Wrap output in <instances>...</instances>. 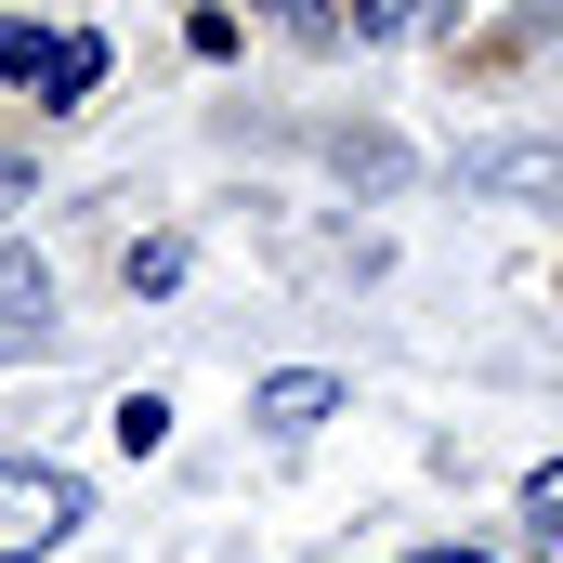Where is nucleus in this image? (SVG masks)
<instances>
[{
	"label": "nucleus",
	"mask_w": 563,
	"mask_h": 563,
	"mask_svg": "<svg viewBox=\"0 0 563 563\" xmlns=\"http://www.w3.org/2000/svg\"><path fill=\"white\" fill-rule=\"evenodd\" d=\"M92 525V485L53 472V459H0V563H40Z\"/></svg>",
	"instance_id": "obj_1"
},
{
	"label": "nucleus",
	"mask_w": 563,
	"mask_h": 563,
	"mask_svg": "<svg viewBox=\"0 0 563 563\" xmlns=\"http://www.w3.org/2000/svg\"><path fill=\"white\" fill-rule=\"evenodd\" d=\"M0 79H26V92H92V79H106V40H40L26 13H0Z\"/></svg>",
	"instance_id": "obj_2"
},
{
	"label": "nucleus",
	"mask_w": 563,
	"mask_h": 563,
	"mask_svg": "<svg viewBox=\"0 0 563 563\" xmlns=\"http://www.w3.org/2000/svg\"><path fill=\"white\" fill-rule=\"evenodd\" d=\"M250 420L276 432V445H301V432H328V420H341V380H328V367H276V380L250 394Z\"/></svg>",
	"instance_id": "obj_3"
},
{
	"label": "nucleus",
	"mask_w": 563,
	"mask_h": 563,
	"mask_svg": "<svg viewBox=\"0 0 563 563\" xmlns=\"http://www.w3.org/2000/svg\"><path fill=\"white\" fill-rule=\"evenodd\" d=\"M40 341H53V276H40V250L0 236V354H40Z\"/></svg>",
	"instance_id": "obj_4"
},
{
	"label": "nucleus",
	"mask_w": 563,
	"mask_h": 563,
	"mask_svg": "<svg viewBox=\"0 0 563 563\" xmlns=\"http://www.w3.org/2000/svg\"><path fill=\"white\" fill-rule=\"evenodd\" d=\"M472 184H498V197H563V144H485Z\"/></svg>",
	"instance_id": "obj_5"
},
{
	"label": "nucleus",
	"mask_w": 563,
	"mask_h": 563,
	"mask_svg": "<svg viewBox=\"0 0 563 563\" xmlns=\"http://www.w3.org/2000/svg\"><path fill=\"white\" fill-rule=\"evenodd\" d=\"M525 525H538V538H551V563H563V459H538V472H525Z\"/></svg>",
	"instance_id": "obj_6"
},
{
	"label": "nucleus",
	"mask_w": 563,
	"mask_h": 563,
	"mask_svg": "<svg viewBox=\"0 0 563 563\" xmlns=\"http://www.w3.org/2000/svg\"><path fill=\"white\" fill-rule=\"evenodd\" d=\"M119 445H132V459H144V445H170V407H157V394H132V407H119Z\"/></svg>",
	"instance_id": "obj_7"
},
{
	"label": "nucleus",
	"mask_w": 563,
	"mask_h": 563,
	"mask_svg": "<svg viewBox=\"0 0 563 563\" xmlns=\"http://www.w3.org/2000/svg\"><path fill=\"white\" fill-rule=\"evenodd\" d=\"M354 26H367V40H407V26H420V0H354Z\"/></svg>",
	"instance_id": "obj_8"
},
{
	"label": "nucleus",
	"mask_w": 563,
	"mask_h": 563,
	"mask_svg": "<svg viewBox=\"0 0 563 563\" xmlns=\"http://www.w3.org/2000/svg\"><path fill=\"white\" fill-rule=\"evenodd\" d=\"M13 210H40V184H26V157H0V236H13Z\"/></svg>",
	"instance_id": "obj_9"
},
{
	"label": "nucleus",
	"mask_w": 563,
	"mask_h": 563,
	"mask_svg": "<svg viewBox=\"0 0 563 563\" xmlns=\"http://www.w3.org/2000/svg\"><path fill=\"white\" fill-rule=\"evenodd\" d=\"M432 563H485V551H432Z\"/></svg>",
	"instance_id": "obj_10"
}]
</instances>
